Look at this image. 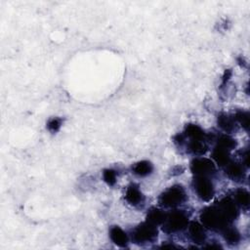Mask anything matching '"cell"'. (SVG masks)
I'll use <instances>...</instances> for the list:
<instances>
[{"label": "cell", "mask_w": 250, "mask_h": 250, "mask_svg": "<svg viewBox=\"0 0 250 250\" xmlns=\"http://www.w3.org/2000/svg\"><path fill=\"white\" fill-rule=\"evenodd\" d=\"M220 232L222 233V236L225 239V241L229 245H236L239 243L241 239L240 232L232 225L227 226Z\"/></svg>", "instance_id": "16"}, {"label": "cell", "mask_w": 250, "mask_h": 250, "mask_svg": "<svg viewBox=\"0 0 250 250\" xmlns=\"http://www.w3.org/2000/svg\"><path fill=\"white\" fill-rule=\"evenodd\" d=\"M199 219L205 229L217 231H221L224 228L232 224L216 204L203 208L200 212Z\"/></svg>", "instance_id": "1"}, {"label": "cell", "mask_w": 250, "mask_h": 250, "mask_svg": "<svg viewBox=\"0 0 250 250\" xmlns=\"http://www.w3.org/2000/svg\"><path fill=\"white\" fill-rule=\"evenodd\" d=\"M153 171V166L151 162L147 160H141L133 164L132 173L138 177H146L150 175Z\"/></svg>", "instance_id": "17"}, {"label": "cell", "mask_w": 250, "mask_h": 250, "mask_svg": "<svg viewBox=\"0 0 250 250\" xmlns=\"http://www.w3.org/2000/svg\"><path fill=\"white\" fill-rule=\"evenodd\" d=\"M183 135L185 139L188 140H206L208 141V134L199 126L194 123H188L185 126Z\"/></svg>", "instance_id": "10"}, {"label": "cell", "mask_w": 250, "mask_h": 250, "mask_svg": "<svg viewBox=\"0 0 250 250\" xmlns=\"http://www.w3.org/2000/svg\"><path fill=\"white\" fill-rule=\"evenodd\" d=\"M192 187L197 197L202 201L208 202L215 195V187L211 177L207 176H194Z\"/></svg>", "instance_id": "5"}, {"label": "cell", "mask_w": 250, "mask_h": 250, "mask_svg": "<svg viewBox=\"0 0 250 250\" xmlns=\"http://www.w3.org/2000/svg\"><path fill=\"white\" fill-rule=\"evenodd\" d=\"M234 202L236 203V205L238 207L241 208H248L249 204H250V194L248 192V190H246L245 188H239L237 189L234 190L233 192V196H232Z\"/></svg>", "instance_id": "19"}, {"label": "cell", "mask_w": 250, "mask_h": 250, "mask_svg": "<svg viewBox=\"0 0 250 250\" xmlns=\"http://www.w3.org/2000/svg\"><path fill=\"white\" fill-rule=\"evenodd\" d=\"M234 120L238 123L244 130L248 131L250 127V114L246 110H237L233 115Z\"/></svg>", "instance_id": "20"}, {"label": "cell", "mask_w": 250, "mask_h": 250, "mask_svg": "<svg viewBox=\"0 0 250 250\" xmlns=\"http://www.w3.org/2000/svg\"><path fill=\"white\" fill-rule=\"evenodd\" d=\"M188 151L196 156H202L208 151L206 140H188L187 144Z\"/></svg>", "instance_id": "15"}, {"label": "cell", "mask_w": 250, "mask_h": 250, "mask_svg": "<svg viewBox=\"0 0 250 250\" xmlns=\"http://www.w3.org/2000/svg\"><path fill=\"white\" fill-rule=\"evenodd\" d=\"M187 197L185 188L180 185H174L160 193L158 203L162 207L177 208L186 202Z\"/></svg>", "instance_id": "2"}, {"label": "cell", "mask_w": 250, "mask_h": 250, "mask_svg": "<svg viewBox=\"0 0 250 250\" xmlns=\"http://www.w3.org/2000/svg\"><path fill=\"white\" fill-rule=\"evenodd\" d=\"M224 168L226 176L234 182H240L245 177V166L240 162L230 160Z\"/></svg>", "instance_id": "9"}, {"label": "cell", "mask_w": 250, "mask_h": 250, "mask_svg": "<svg viewBox=\"0 0 250 250\" xmlns=\"http://www.w3.org/2000/svg\"><path fill=\"white\" fill-rule=\"evenodd\" d=\"M187 229H188V237L194 244L199 245V244H203L206 241V238H207L206 229L201 225V223L192 221L188 223Z\"/></svg>", "instance_id": "8"}, {"label": "cell", "mask_w": 250, "mask_h": 250, "mask_svg": "<svg viewBox=\"0 0 250 250\" xmlns=\"http://www.w3.org/2000/svg\"><path fill=\"white\" fill-rule=\"evenodd\" d=\"M205 248H209V249H218V248H222L220 245L218 244H209L207 246H205Z\"/></svg>", "instance_id": "25"}, {"label": "cell", "mask_w": 250, "mask_h": 250, "mask_svg": "<svg viewBox=\"0 0 250 250\" xmlns=\"http://www.w3.org/2000/svg\"><path fill=\"white\" fill-rule=\"evenodd\" d=\"M237 143L236 141L231 138L230 136L225 134V135H221L218 139H217V142H216V146H221L223 148H226L228 150H232L233 148H235Z\"/></svg>", "instance_id": "21"}, {"label": "cell", "mask_w": 250, "mask_h": 250, "mask_svg": "<svg viewBox=\"0 0 250 250\" xmlns=\"http://www.w3.org/2000/svg\"><path fill=\"white\" fill-rule=\"evenodd\" d=\"M211 156L214 163L220 167H225L231 160L230 151L218 146H215L214 148L212 149Z\"/></svg>", "instance_id": "12"}, {"label": "cell", "mask_w": 250, "mask_h": 250, "mask_svg": "<svg viewBox=\"0 0 250 250\" xmlns=\"http://www.w3.org/2000/svg\"><path fill=\"white\" fill-rule=\"evenodd\" d=\"M216 205L221 209V211L225 214V216L230 223H233L239 215L238 206L234 202L233 198L230 196L223 197L219 200V202L216 203Z\"/></svg>", "instance_id": "7"}, {"label": "cell", "mask_w": 250, "mask_h": 250, "mask_svg": "<svg viewBox=\"0 0 250 250\" xmlns=\"http://www.w3.org/2000/svg\"><path fill=\"white\" fill-rule=\"evenodd\" d=\"M125 200L133 206H138L142 204L145 200V196L140 190L139 187L135 184H131L127 187L125 191Z\"/></svg>", "instance_id": "11"}, {"label": "cell", "mask_w": 250, "mask_h": 250, "mask_svg": "<svg viewBox=\"0 0 250 250\" xmlns=\"http://www.w3.org/2000/svg\"><path fill=\"white\" fill-rule=\"evenodd\" d=\"M158 230L157 227L145 221L139 224L131 233V238L134 243L139 245H144L146 243L154 242L157 239Z\"/></svg>", "instance_id": "4"}, {"label": "cell", "mask_w": 250, "mask_h": 250, "mask_svg": "<svg viewBox=\"0 0 250 250\" xmlns=\"http://www.w3.org/2000/svg\"><path fill=\"white\" fill-rule=\"evenodd\" d=\"M109 237L111 241L119 246V247H126L128 245V235L127 233L118 226H112L109 229Z\"/></svg>", "instance_id": "13"}, {"label": "cell", "mask_w": 250, "mask_h": 250, "mask_svg": "<svg viewBox=\"0 0 250 250\" xmlns=\"http://www.w3.org/2000/svg\"><path fill=\"white\" fill-rule=\"evenodd\" d=\"M160 248H177V246L174 245V244H166V243H163V244L160 246Z\"/></svg>", "instance_id": "24"}, {"label": "cell", "mask_w": 250, "mask_h": 250, "mask_svg": "<svg viewBox=\"0 0 250 250\" xmlns=\"http://www.w3.org/2000/svg\"><path fill=\"white\" fill-rule=\"evenodd\" d=\"M218 126L226 133H232L236 130V121L233 116L228 113H220L217 117Z\"/></svg>", "instance_id": "14"}, {"label": "cell", "mask_w": 250, "mask_h": 250, "mask_svg": "<svg viewBox=\"0 0 250 250\" xmlns=\"http://www.w3.org/2000/svg\"><path fill=\"white\" fill-rule=\"evenodd\" d=\"M188 223V214L183 210L175 209L166 213V218L162 224V230L167 234L179 232L187 229Z\"/></svg>", "instance_id": "3"}, {"label": "cell", "mask_w": 250, "mask_h": 250, "mask_svg": "<svg viewBox=\"0 0 250 250\" xmlns=\"http://www.w3.org/2000/svg\"><path fill=\"white\" fill-rule=\"evenodd\" d=\"M62 126V119L58 117L51 118L47 123V128L51 132H57Z\"/></svg>", "instance_id": "23"}, {"label": "cell", "mask_w": 250, "mask_h": 250, "mask_svg": "<svg viewBox=\"0 0 250 250\" xmlns=\"http://www.w3.org/2000/svg\"><path fill=\"white\" fill-rule=\"evenodd\" d=\"M165 218H166V212H164L162 209L152 207L147 211L146 216V221L157 227L163 224Z\"/></svg>", "instance_id": "18"}, {"label": "cell", "mask_w": 250, "mask_h": 250, "mask_svg": "<svg viewBox=\"0 0 250 250\" xmlns=\"http://www.w3.org/2000/svg\"><path fill=\"white\" fill-rule=\"evenodd\" d=\"M190 171L193 176H207L212 177L216 174L217 168L213 160L203 156L195 157L190 161Z\"/></svg>", "instance_id": "6"}, {"label": "cell", "mask_w": 250, "mask_h": 250, "mask_svg": "<svg viewBox=\"0 0 250 250\" xmlns=\"http://www.w3.org/2000/svg\"><path fill=\"white\" fill-rule=\"evenodd\" d=\"M103 179L108 186H113L116 183L117 175L116 171L113 169H104L103 172Z\"/></svg>", "instance_id": "22"}]
</instances>
